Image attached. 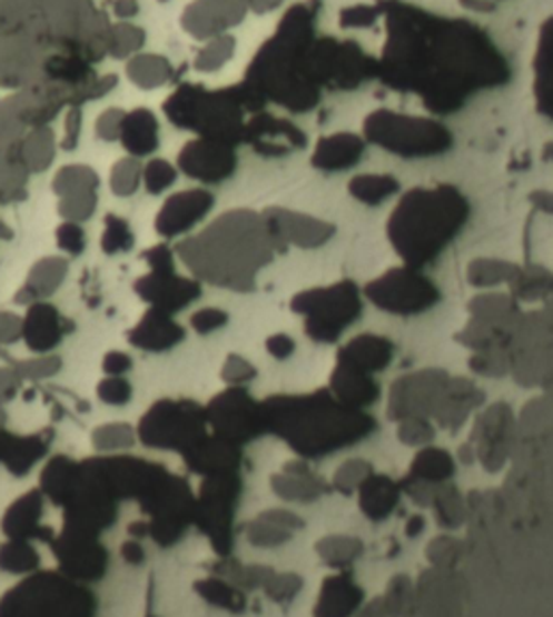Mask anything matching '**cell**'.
Listing matches in <instances>:
<instances>
[{
	"instance_id": "1",
	"label": "cell",
	"mask_w": 553,
	"mask_h": 617,
	"mask_svg": "<svg viewBox=\"0 0 553 617\" xmlns=\"http://www.w3.org/2000/svg\"><path fill=\"white\" fill-rule=\"evenodd\" d=\"M433 41H406L394 36L387 43L381 76L387 84L422 96L435 112H454L480 89L511 78L495 46L467 22H433Z\"/></svg>"
},
{
	"instance_id": "2",
	"label": "cell",
	"mask_w": 553,
	"mask_h": 617,
	"mask_svg": "<svg viewBox=\"0 0 553 617\" xmlns=\"http://www.w3.org/2000/svg\"><path fill=\"white\" fill-rule=\"evenodd\" d=\"M286 251L266 218L251 210H231L199 236L178 245L186 268L201 281L231 291H254L258 275Z\"/></svg>"
},
{
	"instance_id": "3",
	"label": "cell",
	"mask_w": 553,
	"mask_h": 617,
	"mask_svg": "<svg viewBox=\"0 0 553 617\" xmlns=\"http://www.w3.org/2000/svg\"><path fill=\"white\" fill-rule=\"evenodd\" d=\"M472 217L470 199L450 183L411 188L387 218V238L408 268L435 263Z\"/></svg>"
},
{
	"instance_id": "4",
	"label": "cell",
	"mask_w": 553,
	"mask_h": 617,
	"mask_svg": "<svg viewBox=\"0 0 553 617\" xmlns=\"http://www.w3.org/2000/svg\"><path fill=\"white\" fill-rule=\"evenodd\" d=\"M264 428L288 440L303 456H325L374 432V419L344 406L329 389L307 396H275L261 401Z\"/></svg>"
},
{
	"instance_id": "5",
	"label": "cell",
	"mask_w": 553,
	"mask_h": 617,
	"mask_svg": "<svg viewBox=\"0 0 553 617\" xmlns=\"http://www.w3.org/2000/svg\"><path fill=\"white\" fill-rule=\"evenodd\" d=\"M312 16L296 4L249 68L247 87L261 98L293 112H309L320 102V87L309 68Z\"/></svg>"
},
{
	"instance_id": "6",
	"label": "cell",
	"mask_w": 553,
	"mask_h": 617,
	"mask_svg": "<svg viewBox=\"0 0 553 617\" xmlns=\"http://www.w3.org/2000/svg\"><path fill=\"white\" fill-rule=\"evenodd\" d=\"M261 105L264 100L247 84L217 93L204 89H185L171 100L169 112L174 121L201 132L204 139L236 146L245 139V110H259Z\"/></svg>"
},
{
	"instance_id": "7",
	"label": "cell",
	"mask_w": 553,
	"mask_h": 617,
	"mask_svg": "<svg viewBox=\"0 0 553 617\" xmlns=\"http://www.w3.org/2000/svg\"><path fill=\"white\" fill-rule=\"evenodd\" d=\"M364 139L408 160L442 156L454 146V135L442 121L389 109L369 112L364 121Z\"/></svg>"
},
{
	"instance_id": "8",
	"label": "cell",
	"mask_w": 553,
	"mask_h": 617,
	"mask_svg": "<svg viewBox=\"0 0 553 617\" xmlns=\"http://www.w3.org/2000/svg\"><path fill=\"white\" fill-rule=\"evenodd\" d=\"M290 309L303 318L305 335L316 344H335L344 330L362 318L364 300L355 281L342 279L332 286L298 291Z\"/></svg>"
},
{
	"instance_id": "9",
	"label": "cell",
	"mask_w": 553,
	"mask_h": 617,
	"mask_svg": "<svg viewBox=\"0 0 553 617\" xmlns=\"http://www.w3.org/2000/svg\"><path fill=\"white\" fill-rule=\"evenodd\" d=\"M369 302L392 316H419L431 311L440 300L442 290L422 270L398 266L383 272L366 286Z\"/></svg>"
},
{
	"instance_id": "10",
	"label": "cell",
	"mask_w": 553,
	"mask_h": 617,
	"mask_svg": "<svg viewBox=\"0 0 553 617\" xmlns=\"http://www.w3.org/2000/svg\"><path fill=\"white\" fill-rule=\"evenodd\" d=\"M206 410L192 401H160L141 421L139 435L151 447L185 449L188 454L206 436Z\"/></svg>"
},
{
	"instance_id": "11",
	"label": "cell",
	"mask_w": 553,
	"mask_h": 617,
	"mask_svg": "<svg viewBox=\"0 0 553 617\" xmlns=\"http://www.w3.org/2000/svg\"><path fill=\"white\" fill-rule=\"evenodd\" d=\"M151 272L137 281V293L148 300L151 307L162 309L167 314H178L192 305L201 296V286L195 279H188L176 272L174 251L165 245L148 251Z\"/></svg>"
},
{
	"instance_id": "12",
	"label": "cell",
	"mask_w": 553,
	"mask_h": 617,
	"mask_svg": "<svg viewBox=\"0 0 553 617\" xmlns=\"http://www.w3.org/2000/svg\"><path fill=\"white\" fill-rule=\"evenodd\" d=\"M206 419L219 438L238 445L266 432L261 401H256L243 387H229L206 408Z\"/></svg>"
},
{
	"instance_id": "13",
	"label": "cell",
	"mask_w": 553,
	"mask_h": 617,
	"mask_svg": "<svg viewBox=\"0 0 553 617\" xmlns=\"http://www.w3.org/2000/svg\"><path fill=\"white\" fill-rule=\"evenodd\" d=\"M447 380H450V374L437 367L401 376L389 391V404H387L389 417L396 421H403L408 417L435 415Z\"/></svg>"
},
{
	"instance_id": "14",
	"label": "cell",
	"mask_w": 553,
	"mask_h": 617,
	"mask_svg": "<svg viewBox=\"0 0 553 617\" xmlns=\"http://www.w3.org/2000/svg\"><path fill=\"white\" fill-rule=\"evenodd\" d=\"M277 240L288 249H320L335 236V225L323 218L288 208H268L261 212Z\"/></svg>"
},
{
	"instance_id": "15",
	"label": "cell",
	"mask_w": 553,
	"mask_h": 617,
	"mask_svg": "<svg viewBox=\"0 0 553 617\" xmlns=\"http://www.w3.org/2000/svg\"><path fill=\"white\" fill-rule=\"evenodd\" d=\"M238 165L234 146L215 141V139H197L182 149L180 169L188 178L206 183L225 182L234 176Z\"/></svg>"
},
{
	"instance_id": "16",
	"label": "cell",
	"mask_w": 553,
	"mask_h": 617,
	"mask_svg": "<svg viewBox=\"0 0 553 617\" xmlns=\"http://www.w3.org/2000/svg\"><path fill=\"white\" fill-rule=\"evenodd\" d=\"M261 156H286L307 146V137L293 121L258 112L245 126V139Z\"/></svg>"
},
{
	"instance_id": "17",
	"label": "cell",
	"mask_w": 553,
	"mask_h": 617,
	"mask_svg": "<svg viewBox=\"0 0 553 617\" xmlns=\"http://www.w3.org/2000/svg\"><path fill=\"white\" fill-rule=\"evenodd\" d=\"M213 206H215V195L204 188L178 192L169 197L167 203L162 206L160 215L156 218V231L162 238H178L208 217Z\"/></svg>"
},
{
	"instance_id": "18",
	"label": "cell",
	"mask_w": 553,
	"mask_h": 617,
	"mask_svg": "<svg viewBox=\"0 0 553 617\" xmlns=\"http://www.w3.org/2000/svg\"><path fill=\"white\" fill-rule=\"evenodd\" d=\"M513 410L508 404H493L484 415H480L478 424L474 428V440H478L480 460L486 469L495 471L502 467L508 442H511V430H513Z\"/></svg>"
},
{
	"instance_id": "19",
	"label": "cell",
	"mask_w": 553,
	"mask_h": 617,
	"mask_svg": "<svg viewBox=\"0 0 553 617\" xmlns=\"http://www.w3.org/2000/svg\"><path fill=\"white\" fill-rule=\"evenodd\" d=\"M247 11V0H199L188 9L186 27L199 39H213L240 24Z\"/></svg>"
},
{
	"instance_id": "20",
	"label": "cell",
	"mask_w": 553,
	"mask_h": 617,
	"mask_svg": "<svg viewBox=\"0 0 553 617\" xmlns=\"http://www.w3.org/2000/svg\"><path fill=\"white\" fill-rule=\"evenodd\" d=\"M366 146V139L355 132H333L314 147L312 167L323 173L348 171L362 162Z\"/></svg>"
},
{
	"instance_id": "21",
	"label": "cell",
	"mask_w": 553,
	"mask_h": 617,
	"mask_svg": "<svg viewBox=\"0 0 553 617\" xmlns=\"http://www.w3.org/2000/svg\"><path fill=\"white\" fill-rule=\"evenodd\" d=\"M394 352H396V346L392 339L374 332H362L339 348L337 364L374 376L378 371H385L392 365Z\"/></svg>"
},
{
	"instance_id": "22",
	"label": "cell",
	"mask_w": 553,
	"mask_h": 617,
	"mask_svg": "<svg viewBox=\"0 0 553 617\" xmlns=\"http://www.w3.org/2000/svg\"><path fill=\"white\" fill-rule=\"evenodd\" d=\"M185 335V328L174 320L171 314L151 307L141 322L130 330V341L148 352H165L176 348Z\"/></svg>"
},
{
	"instance_id": "23",
	"label": "cell",
	"mask_w": 553,
	"mask_h": 617,
	"mask_svg": "<svg viewBox=\"0 0 553 617\" xmlns=\"http://www.w3.org/2000/svg\"><path fill=\"white\" fill-rule=\"evenodd\" d=\"M467 311H470V320H476L480 325H488V327L504 328L516 332L519 322L523 318L519 300L508 291H486V293H476L470 302H467Z\"/></svg>"
},
{
	"instance_id": "24",
	"label": "cell",
	"mask_w": 553,
	"mask_h": 617,
	"mask_svg": "<svg viewBox=\"0 0 553 617\" xmlns=\"http://www.w3.org/2000/svg\"><path fill=\"white\" fill-rule=\"evenodd\" d=\"M482 401H484V394L476 387V382H472L470 378L450 376L433 417L445 428H456L467 419V415L474 408H478Z\"/></svg>"
},
{
	"instance_id": "25",
	"label": "cell",
	"mask_w": 553,
	"mask_h": 617,
	"mask_svg": "<svg viewBox=\"0 0 553 617\" xmlns=\"http://www.w3.org/2000/svg\"><path fill=\"white\" fill-rule=\"evenodd\" d=\"M22 339L36 352H50L63 339V320L57 307L48 302H33L22 318Z\"/></svg>"
},
{
	"instance_id": "26",
	"label": "cell",
	"mask_w": 553,
	"mask_h": 617,
	"mask_svg": "<svg viewBox=\"0 0 553 617\" xmlns=\"http://www.w3.org/2000/svg\"><path fill=\"white\" fill-rule=\"evenodd\" d=\"M329 391L335 400L342 401L344 406H350V408H359V410L374 404L381 396V387L369 374L339 364L335 365V369H333Z\"/></svg>"
},
{
	"instance_id": "27",
	"label": "cell",
	"mask_w": 553,
	"mask_h": 617,
	"mask_svg": "<svg viewBox=\"0 0 553 617\" xmlns=\"http://www.w3.org/2000/svg\"><path fill=\"white\" fill-rule=\"evenodd\" d=\"M66 272H68V261L63 257H43L31 268L29 279L24 288L18 291L16 300L22 305L41 302L43 298L59 290V286L66 279Z\"/></svg>"
},
{
	"instance_id": "28",
	"label": "cell",
	"mask_w": 553,
	"mask_h": 617,
	"mask_svg": "<svg viewBox=\"0 0 553 617\" xmlns=\"http://www.w3.org/2000/svg\"><path fill=\"white\" fill-rule=\"evenodd\" d=\"M401 499V488L385 475H369L359 486V506L372 520L387 518Z\"/></svg>"
},
{
	"instance_id": "29",
	"label": "cell",
	"mask_w": 553,
	"mask_h": 617,
	"mask_svg": "<svg viewBox=\"0 0 553 617\" xmlns=\"http://www.w3.org/2000/svg\"><path fill=\"white\" fill-rule=\"evenodd\" d=\"M119 139L135 156H146L158 147V123L148 110H135L124 117Z\"/></svg>"
},
{
	"instance_id": "30",
	"label": "cell",
	"mask_w": 553,
	"mask_h": 617,
	"mask_svg": "<svg viewBox=\"0 0 553 617\" xmlns=\"http://www.w3.org/2000/svg\"><path fill=\"white\" fill-rule=\"evenodd\" d=\"M273 488L288 501H314L323 492L320 479H316L298 462H293L282 475L273 477Z\"/></svg>"
},
{
	"instance_id": "31",
	"label": "cell",
	"mask_w": 553,
	"mask_h": 617,
	"mask_svg": "<svg viewBox=\"0 0 553 617\" xmlns=\"http://www.w3.org/2000/svg\"><path fill=\"white\" fill-rule=\"evenodd\" d=\"M348 192L364 206H381L401 192V182L389 173H362L348 182Z\"/></svg>"
},
{
	"instance_id": "32",
	"label": "cell",
	"mask_w": 553,
	"mask_h": 617,
	"mask_svg": "<svg viewBox=\"0 0 553 617\" xmlns=\"http://www.w3.org/2000/svg\"><path fill=\"white\" fill-rule=\"evenodd\" d=\"M516 272H519V266L513 261L495 259V257H478V259H472L467 266V281L472 288L491 290V288L508 286L515 279Z\"/></svg>"
},
{
	"instance_id": "33",
	"label": "cell",
	"mask_w": 553,
	"mask_h": 617,
	"mask_svg": "<svg viewBox=\"0 0 553 617\" xmlns=\"http://www.w3.org/2000/svg\"><path fill=\"white\" fill-rule=\"evenodd\" d=\"M508 288L519 302L545 300L553 296V272L536 263L519 266V272L508 283Z\"/></svg>"
},
{
	"instance_id": "34",
	"label": "cell",
	"mask_w": 553,
	"mask_h": 617,
	"mask_svg": "<svg viewBox=\"0 0 553 617\" xmlns=\"http://www.w3.org/2000/svg\"><path fill=\"white\" fill-rule=\"evenodd\" d=\"M411 475L415 481L424 484H443L454 475V460L447 451L437 447H426L422 449L411 467Z\"/></svg>"
},
{
	"instance_id": "35",
	"label": "cell",
	"mask_w": 553,
	"mask_h": 617,
	"mask_svg": "<svg viewBox=\"0 0 553 617\" xmlns=\"http://www.w3.org/2000/svg\"><path fill=\"white\" fill-rule=\"evenodd\" d=\"M41 514V501L38 492H31L22 497L13 508L9 509L4 518V529L11 531V536H38V520Z\"/></svg>"
},
{
	"instance_id": "36",
	"label": "cell",
	"mask_w": 553,
	"mask_h": 617,
	"mask_svg": "<svg viewBox=\"0 0 553 617\" xmlns=\"http://www.w3.org/2000/svg\"><path fill=\"white\" fill-rule=\"evenodd\" d=\"M236 39L231 36H219L208 39L204 50L197 54V70L201 72H217L234 57Z\"/></svg>"
},
{
	"instance_id": "37",
	"label": "cell",
	"mask_w": 553,
	"mask_h": 617,
	"mask_svg": "<svg viewBox=\"0 0 553 617\" xmlns=\"http://www.w3.org/2000/svg\"><path fill=\"white\" fill-rule=\"evenodd\" d=\"M96 183H98V178L91 169H87V167H66L55 180V190L61 197H68V195H78V192H93Z\"/></svg>"
},
{
	"instance_id": "38",
	"label": "cell",
	"mask_w": 553,
	"mask_h": 617,
	"mask_svg": "<svg viewBox=\"0 0 553 617\" xmlns=\"http://www.w3.org/2000/svg\"><path fill=\"white\" fill-rule=\"evenodd\" d=\"M470 369L480 376H508L511 374V352L493 350V352H476L470 359Z\"/></svg>"
},
{
	"instance_id": "39",
	"label": "cell",
	"mask_w": 553,
	"mask_h": 617,
	"mask_svg": "<svg viewBox=\"0 0 553 617\" xmlns=\"http://www.w3.org/2000/svg\"><path fill=\"white\" fill-rule=\"evenodd\" d=\"M141 167L137 160L132 158H126V160H119L112 169V192L119 195V197H128L132 195L137 188H139V182H141Z\"/></svg>"
},
{
	"instance_id": "40",
	"label": "cell",
	"mask_w": 553,
	"mask_h": 617,
	"mask_svg": "<svg viewBox=\"0 0 553 617\" xmlns=\"http://www.w3.org/2000/svg\"><path fill=\"white\" fill-rule=\"evenodd\" d=\"M369 475H372V467H369L368 462H364V460H348V462H344L335 471L333 484H335L337 490L348 495L353 490H359V486L368 479Z\"/></svg>"
},
{
	"instance_id": "41",
	"label": "cell",
	"mask_w": 553,
	"mask_h": 617,
	"mask_svg": "<svg viewBox=\"0 0 553 617\" xmlns=\"http://www.w3.org/2000/svg\"><path fill=\"white\" fill-rule=\"evenodd\" d=\"M0 564L7 570L22 573V570H29L38 564V553L31 546L24 545L22 540H16V543H11V545H7L0 550Z\"/></svg>"
},
{
	"instance_id": "42",
	"label": "cell",
	"mask_w": 553,
	"mask_h": 617,
	"mask_svg": "<svg viewBox=\"0 0 553 617\" xmlns=\"http://www.w3.org/2000/svg\"><path fill=\"white\" fill-rule=\"evenodd\" d=\"M132 247V233L128 229V222L121 218L109 217L105 233H102V251L115 255L124 253Z\"/></svg>"
},
{
	"instance_id": "43",
	"label": "cell",
	"mask_w": 553,
	"mask_h": 617,
	"mask_svg": "<svg viewBox=\"0 0 553 617\" xmlns=\"http://www.w3.org/2000/svg\"><path fill=\"white\" fill-rule=\"evenodd\" d=\"M221 376L229 387H243V385L256 380L258 369L249 359H245L240 355H229L223 365Z\"/></svg>"
},
{
	"instance_id": "44",
	"label": "cell",
	"mask_w": 553,
	"mask_h": 617,
	"mask_svg": "<svg viewBox=\"0 0 553 617\" xmlns=\"http://www.w3.org/2000/svg\"><path fill=\"white\" fill-rule=\"evenodd\" d=\"M381 16L376 4H350L339 11V27L342 29H369Z\"/></svg>"
},
{
	"instance_id": "45",
	"label": "cell",
	"mask_w": 553,
	"mask_h": 617,
	"mask_svg": "<svg viewBox=\"0 0 553 617\" xmlns=\"http://www.w3.org/2000/svg\"><path fill=\"white\" fill-rule=\"evenodd\" d=\"M61 215L68 218V222H82L93 215L96 210V195L93 192H78L61 197Z\"/></svg>"
},
{
	"instance_id": "46",
	"label": "cell",
	"mask_w": 553,
	"mask_h": 617,
	"mask_svg": "<svg viewBox=\"0 0 553 617\" xmlns=\"http://www.w3.org/2000/svg\"><path fill=\"white\" fill-rule=\"evenodd\" d=\"M130 73L137 82H141L144 87H158L167 80L169 76V66L162 61V59H154V57H148V61H137L132 68H130Z\"/></svg>"
},
{
	"instance_id": "47",
	"label": "cell",
	"mask_w": 553,
	"mask_h": 617,
	"mask_svg": "<svg viewBox=\"0 0 553 617\" xmlns=\"http://www.w3.org/2000/svg\"><path fill=\"white\" fill-rule=\"evenodd\" d=\"M398 435L406 445H426L435 438V430L426 417H408L401 421Z\"/></svg>"
},
{
	"instance_id": "48",
	"label": "cell",
	"mask_w": 553,
	"mask_h": 617,
	"mask_svg": "<svg viewBox=\"0 0 553 617\" xmlns=\"http://www.w3.org/2000/svg\"><path fill=\"white\" fill-rule=\"evenodd\" d=\"M227 322H229V316L219 307H204L190 316V327L199 335H210L215 330H221L223 327H227Z\"/></svg>"
},
{
	"instance_id": "49",
	"label": "cell",
	"mask_w": 553,
	"mask_h": 617,
	"mask_svg": "<svg viewBox=\"0 0 553 617\" xmlns=\"http://www.w3.org/2000/svg\"><path fill=\"white\" fill-rule=\"evenodd\" d=\"M93 442L98 449H119V447H128L132 442V430L126 424H111V426H102L98 428V432L93 435Z\"/></svg>"
},
{
	"instance_id": "50",
	"label": "cell",
	"mask_w": 553,
	"mask_h": 617,
	"mask_svg": "<svg viewBox=\"0 0 553 617\" xmlns=\"http://www.w3.org/2000/svg\"><path fill=\"white\" fill-rule=\"evenodd\" d=\"M176 169L167 160H151L146 169V186L151 195H158L176 182Z\"/></svg>"
},
{
	"instance_id": "51",
	"label": "cell",
	"mask_w": 553,
	"mask_h": 617,
	"mask_svg": "<svg viewBox=\"0 0 553 617\" xmlns=\"http://www.w3.org/2000/svg\"><path fill=\"white\" fill-rule=\"evenodd\" d=\"M98 396L111 406H121L132 398V387L124 376H109L98 385Z\"/></svg>"
},
{
	"instance_id": "52",
	"label": "cell",
	"mask_w": 553,
	"mask_h": 617,
	"mask_svg": "<svg viewBox=\"0 0 553 617\" xmlns=\"http://www.w3.org/2000/svg\"><path fill=\"white\" fill-rule=\"evenodd\" d=\"M435 506L440 511V520L447 527H456L461 523V501L454 488H443L435 492Z\"/></svg>"
},
{
	"instance_id": "53",
	"label": "cell",
	"mask_w": 553,
	"mask_h": 617,
	"mask_svg": "<svg viewBox=\"0 0 553 617\" xmlns=\"http://www.w3.org/2000/svg\"><path fill=\"white\" fill-rule=\"evenodd\" d=\"M57 240H59V247L70 255H80L85 251L87 247V240H85V231L78 222H66L59 227L57 231Z\"/></svg>"
},
{
	"instance_id": "54",
	"label": "cell",
	"mask_w": 553,
	"mask_h": 617,
	"mask_svg": "<svg viewBox=\"0 0 553 617\" xmlns=\"http://www.w3.org/2000/svg\"><path fill=\"white\" fill-rule=\"evenodd\" d=\"M59 367H61V364H59V359H57V357H43V359H31V361H24V364L16 365V371H18V376H24V378L39 380V378H48V376H52Z\"/></svg>"
},
{
	"instance_id": "55",
	"label": "cell",
	"mask_w": 553,
	"mask_h": 617,
	"mask_svg": "<svg viewBox=\"0 0 553 617\" xmlns=\"http://www.w3.org/2000/svg\"><path fill=\"white\" fill-rule=\"evenodd\" d=\"M295 350L296 341L290 335H286V332H277V335H270V337L266 339V352H268L273 359H277V361L290 359V357L295 355Z\"/></svg>"
},
{
	"instance_id": "56",
	"label": "cell",
	"mask_w": 553,
	"mask_h": 617,
	"mask_svg": "<svg viewBox=\"0 0 553 617\" xmlns=\"http://www.w3.org/2000/svg\"><path fill=\"white\" fill-rule=\"evenodd\" d=\"M318 548H323V553L332 559H344V557H353L357 555L359 550V540H350V538H327L323 545H318Z\"/></svg>"
},
{
	"instance_id": "57",
	"label": "cell",
	"mask_w": 553,
	"mask_h": 617,
	"mask_svg": "<svg viewBox=\"0 0 553 617\" xmlns=\"http://www.w3.org/2000/svg\"><path fill=\"white\" fill-rule=\"evenodd\" d=\"M22 339V318L9 311H0V346H9Z\"/></svg>"
},
{
	"instance_id": "58",
	"label": "cell",
	"mask_w": 553,
	"mask_h": 617,
	"mask_svg": "<svg viewBox=\"0 0 553 617\" xmlns=\"http://www.w3.org/2000/svg\"><path fill=\"white\" fill-rule=\"evenodd\" d=\"M121 121H124V115H121L119 110H109V112H105V115L100 117V121H98V132H100V137L107 139V141L117 139L119 132H121Z\"/></svg>"
},
{
	"instance_id": "59",
	"label": "cell",
	"mask_w": 553,
	"mask_h": 617,
	"mask_svg": "<svg viewBox=\"0 0 553 617\" xmlns=\"http://www.w3.org/2000/svg\"><path fill=\"white\" fill-rule=\"evenodd\" d=\"M132 367V359L126 352H109L102 361V369L109 376H124Z\"/></svg>"
},
{
	"instance_id": "60",
	"label": "cell",
	"mask_w": 553,
	"mask_h": 617,
	"mask_svg": "<svg viewBox=\"0 0 553 617\" xmlns=\"http://www.w3.org/2000/svg\"><path fill=\"white\" fill-rule=\"evenodd\" d=\"M530 201L536 210H541L545 215H553V192L550 190H534L530 195Z\"/></svg>"
},
{
	"instance_id": "61",
	"label": "cell",
	"mask_w": 553,
	"mask_h": 617,
	"mask_svg": "<svg viewBox=\"0 0 553 617\" xmlns=\"http://www.w3.org/2000/svg\"><path fill=\"white\" fill-rule=\"evenodd\" d=\"M284 2L286 0H247V7H249V11H254L258 16H266L275 9H279Z\"/></svg>"
},
{
	"instance_id": "62",
	"label": "cell",
	"mask_w": 553,
	"mask_h": 617,
	"mask_svg": "<svg viewBox=\"0 0 553 617\" xmlns=\"http://www.w3.org/2000/svg\"><path fill=\"white\" fill-rule=\"evenodd\" d=\"M461 2L467 4L470 9H476V11H493L495 9L493 0H461Z\"/></svg>"
}]
</instances>
